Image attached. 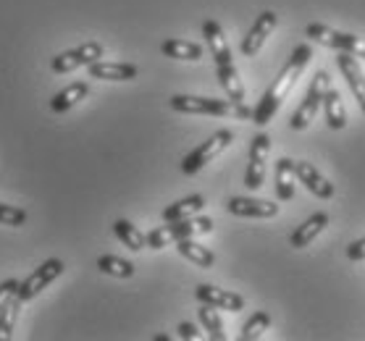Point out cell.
<instances>
[{
    "label": "cell",
    "mask_w": 365,
    "mask_h": 341,
    "mask_svg": "<svg viewBox=\"0 0 365 341\" xmlns=\"http://www.w3.org/2000/svg\"><path fill=\"white\" fill-rule=\"evenodd\" d=\"M347 258L349 260H365V239H357V241H352L347 247Z\"/></svg>",
    "instance_id": "1f68e13d"
},
{
    "label": "cell",
    "mask_w": 365,
    "mask_h": 341,
    "mask_svg": "<svg viewBox=\"0 0 365 341\" xmlns=\"http://www.w3.org/2000/svg\"><path fill=\"white\" fill-rule=\"evenodd\" d=\"M100 58H103V45H100V42H84V45L74 48V51H66V53H61V56H56L53 63H50V68H53L56 74H71L76 68L92 66V63Z\"/></svg>",
    "instance_id": "ba28073f"
},
{
    "label": "cell",
    "mask_w": 365,
    "mask_h": 341,
    "mask_svg": "<svg viewBox=\"0 0 365 341\" xmlns=\"http://www.w3.org/2000/svg\"><path fill=\"white\" fill-rule=\"evenodd\" d=\"M176 331H179L182 339H200V331H197V325L195 323H179Z\"/></svg>",
    "instance_id": "d6a6232c"
},
{
    "label": "cell",
    "mask_w": 365,
    "mask_h": 341,
    "mask_svg": "<svg viewBox=\"0 0 365 341\" xmlns=\"http://www.w3.org/2000/svg\"><path fill=\"white\" fill-rule=\"evenodd\" d=\"M336 66H339L341 76L347 79L349 90H352L355 100L360 103V108H363V113H365V74H363V68L357 66V58L352 56V53H341L339 51Z\"/></svg>",
    "instance_id": "2e32d148"
},
{
    "label": "cell",
    "mask_w": 365,
    "mask_h": 341,
    "mask_svg": "<svg viewBox=\"0 0 365 341\" xmlns=\"http://www.w3.org/2000/svg\"><path fill=\"white\" fill-rule=\"evenodd\" d=\"M98 268L103 271V273L113 276V278H132L134 276L132 263L116 258V255H103V258H98Z\"/></svg>",
    "instance_id": "83f0119b"
},
{
    "label": "cell",
    "mask_w": 365,
    "mask_h": 341,
    "mask_svg": "<svg viewBox=\"0 0 365 341\" xmlns=\"http://www.w3.org/2000/svg\"><path fill=\"white\" fill-rule=\"evenodd\" d=\"M310 58H313V48L307 45V42H302V45H297L294 51H292L289 61H287V66L279 71V76L274 79V84L266 90V95L257 100V105L252 108V124L255 126H266L274 121V116L279 113V108H282L284 98L292 92V87L297 84L299 74L305 71V66L310 63Z\"/></svg>",
    "instance_id": "6da1fadb"
},
{
    "label": "cell",
    "mask_w": 365,
    "mask_h": 341,
    "mask_svg": "<svg viewBox=\"0 0 365 341\" xmlns=\"http://www.w3.org/2000/svg\"><path fill=\"white\" fill-rule=\"evenodd\" d=\"M160 51L166 58H176V61H200L202 58V48L197 42L190 40H166L160 45Z\"/></svg>",
    "instance_id": "603a6c76"
},
{
    "label": "cell",
    "mask_w": 365,
    "mask_h": 341,
    "mask_svg": "<svg viewBox=\"0 0 365 341\" xmlns=\"http://www.w3.org/2000/svg\"><path fill=\"white\" fill-rule=\"evenodd\" d=\"M24 302L19 297H11L9 305L0 310V341H11L14 339V325H16L19 310H21Z\"/></svg>",
    "instance_id": "4316f807"
},
{
    "label": "cell",
    "mask_w": 365,
    "mask_h": 341,
    "mask_svg": "<svg viewBox=\"0 0 365 341\" xmlns=\"http://www.w3.org/2000/svg\"><path fill=\"white\" fill-rule=\"evenodd\" d=\"M202 37H205L207 48H210V56L216 61V66H229L232 63V48H229L224 29H221L216 19H207L202 24Z\"/></svg>",
    "instance_id": "5bb4252c"
},
{
    "label": "cell",
    "mask_w": 365,
    "mask_h": 341,
    "mask_svg": "<svg viewBox=\"0 0 365 341\" xmlns=\"http://www.w3.org/2000/svg\"><path fill=\"white\" fill-rule=\"evenodd\" d=\"M63 271H66V266H63V260H58V258L45 260V263H42L40 268H34V273H32V276H26L24 281L19 283L16 297H19L21 302H32L42 289H48L50 283L56 281L58 276H63Z\"/></svg>",
    "instance_id": "52a82bcc"
},
{
    "label": "cell",
    "mask_w": 365,
    "mask_h": 341,
    "mask_svg": "<svg viewBox=\"0 0 365 341\" xmlns=\"http://www.w3.org/2000/svg\"><path fill=\"white\" fill-rule=\"evenodd\" d=\"M197 318L200 323H202V328L207 331V336L213 341H224L226 333H224V320H221V315H218V308H213V305H202V308L197 310Z\"/></svg>",
    "instance_id": "484cf974"
},
{
    "label": "cell",
    "mask_w": 365,
    "mask_h": 341,
    "mask_svg": "<svg viewBox=\"0 0 365 341\" xmlns=\"http://www.w3.org/2000/svg\"><path fill=\"white\" fill-rule=\"evenodd\" d=\"M271 152V137L268 134H255L252 145H250V163L247 174H245V187L247 189H260L266 182V160Z\"/></svg>",
    "instance_id": "9c48e42d"
},
{
    "label": "cell",
    "mask_w": 365,
    "mask_h": 341,
    "mask_svg": "<svg viewBox=\"0 0 365 341\" xmlns=\"http://www.w3.org/2000/svg\"><path fill=\"white\" fill-rule=\"evenodd\" d=\"M268 328H271V315H268L266 310H257L255 315H252L247 323H245V328H242V341L260 339V336H263Z\"/></svg>",
    "instance_id": "f1b7e54d"
},
{
    "label": "cell",
    "mask_w": 365,
    "mask_h": 341,
    "mask_svg": "<svg viewBox=\"0 0 365 341\" xmlns=\"http://www.w3.org/2000/svg\"><path fill=\"white\" fill-rule=\"evenodd\" d=\"M216 76H218V82H221V87L226 90V95H229V100L245 103V84H242L240 71L234 68V63H229V66H216Z\"/></svg>",
    "instance_id": "cb8c5ba5"
},
{
    "label": "cell",
    "mask_w": 365,
    "mask_h": 341,
    "mask_svg": "<svg viewBox=\"0 0 365 341\" xmlns=\"http://www.w3.org/2000/svg\"><path fill=\"white\" fill-rule=\"evenodd\" d=\"M331 90V76L326 74V71H318L313 76V84H310V90H307L305 100L299 103V108L292 113V121L289 126L294 132H302L310 126V121L318 116V110H321V103H324L326 92Z\"/></svg>",
    "instance_id": "277c9868"
},
{
    "label": "cell",
    "mask_w": 365,
    "mask_h": 341,
    "mask_svg": "<svg viewBox=\"0 0 365 341\" xmlns=\"http://www.w3.org/2000/svg\"><path fill=\"white\" fill-rule=\"evenodd\" d=\"M305 37L321 42L326 48H334V51L341 53H352L355 58H365V37H357V34L349 32H336L326 24H307Z\"/></svg>",
    "instance_id": "8992f818"
},
{
    "label": "cell",
    "mask_w": 365,
    "mask_h": 341,
    "mask_svg": "<svg viewBox=\"0 0 365 341\" xmlns=\"http://www.w3.org/2000/svg\"><path fill=\"white\" fill-rule=\"evenodd\" d=\"M234 142V132L232 129H221V132H216L213 137H207L200 147H195V150L187 155V158L182 160V171L187 176H195V174H200L202 168L210 163V160H216L221 152L229 147Z\"/></svg>",
    "instance_id": "5b68a950"
},
{
    "label": "cell",
    "mask_w": 365,
    "mask_h": 341,
    "mask_svg": "<svg viewBox=\"0 0 365 341\" xmlns=\"http://www.w3.org/2000/svg\"><path fill=\"white\" fill-rule=\"evenodd\" d=\"M276 26H279V16H276L274 11H263L255 24H252V29L247 32V37L242 40V56H247V58L257 56L260 48H263V42L268 40V34L274 32Z\"/></svg>",
    "instance_id": "8fae6325"
},
{
    "label": "cell",
    "mask_w": 365,
    "mask_h": 341,
    "mask_svg": "<svg viewBox=\"0 0 365 341\" xmlns=\"http://www.w3.org/2000/svg\"><path fill=\"white\" fill-rule=\"evenodd\" d=\"M213 231V221L210 218H184V221H166V226H158L148 234V247L150 250H163L171 241H182V239H195L200 234H210Z\"/></svg>",
    "instance_id": "3957f363"
},
{
    "label": "cell",
    "mask_w": 365,
    "mask_h": 341,
    "mask_svg": "<svg viewBox=\"0 0 365 341\" xmlns=\"http://www.w3.org/2000/svg\"><path fill=\"white\" fill-rule=\"evenodd\" d=\"M324 113H326V124L331 126L334 132H339L347 126V110H344V103H341V95L336 90H329L324 98Z\"/></svg>",
    "instance_id": "7402d4cb"
},
{
    "label": "cell",
    "mask_w": 365,
    "mask_h": 341,
    "mask_svg": "<svg viewBox=\"0 0 365 341\" xmlns=\"http://www.w3.org/2000/svg\"><path fill=\"white\" fill-rule=\"evenodd\" d=\"M90 79H103V82H132L137 79L140 68L134 63H113V61H95L87 66Z\"/></svg>",
    "instance_id": "9a60e30c"
},
{
    "label": "cell",
    "mask_w": 365,
    "mask_h": 341,
    "mask_svg": "<svg viewBox=\"0 0 365 341\" xmlns=\"http://www.w3.org/2000/svg\"><path fill=\"white\" fill-rule=\"evenodd\" d=\"M202 208H205V197H202V194H190V197H184V200L168 205V208L163 210V221H184V218L197 216Z\"/></svg>",
    "instance_id": "ffe728a7"
},
{
    "label": "cell",
    "mask_w": 365,
    "mask_h": 341,
    "mask_svg": "<svg viewBox=\"0 0 365 341\" xmlns=\"http://www.w3.org/2000/svg\"><path fill=\"white\" fill-rule=\"evenodd\" d=\"M168 105L176 113H190V116H232L240 121L252 118V108L237 100H213V98H195V95H174Z\"/></svg>",
    "instance_id": "7a4b0ae2"
},
{
    "label": "cell",
    "mask_w": 365,
    "mask_h": 341,
    "mask_svg": "<svg viewBox=\"0 0 365 341\" xmlns=\"http://www.w3.org/2000/svg\"><path fill=\"white\" fill-rule=\"evenodd\" d=\"M232 216L240 218H274L279 213V205L271 200H255V197H232L226 202Z\"/></svg>",
    "instance_id": "4fadbf2b"
},
{
    "label": "cell",
    "mask_w": 365,
    "mask_h": 341,
    "mask_svg": "<svg viewBox=\"0 0 365 341\" xmlns=\"http://www.w3.org/2000/svg\"><path fill=\"white\" fill-rule=\"evenodd\" d=\"M113 234H116L118 239H121V244H126L132 252H140L148 247V236H145L134 224H129L126 218H118L116 224H113Z\"/></svg>",
    "instance_id": "d4e9b609"
},
{
    "label": "cell",
    "mask_w": 365,
    "mask_h": 341,
    "mask_svg": "<svg viewBox=\"0 0 365 341\" xmlns=\"http://www.w3.org/2000/svg\"><path fill=\"white\" fill-rule=\"evenodd\" d=\"M294 179H297V171H294V160L292 158H279L276 163V197L279 200H292L294 197Z\"/></svg>",
    "instance_id": "ac0fdd59"
},
{
    "label": "cell",
    "mask_w": 365,
    "mask_h": 341,
    "mask_svg": "<svg viewBox=\"0 0 365 341\" xmlns=\"http://www.w3.org/2000/svg\"><path fill=\"white\" fill-rule=\"evenodd\" d=\"M195 297L202 305H213L218 310H229V313H240L245 310V297L237 294V291L229 289H218V286H210V283H200L195 289Z\"/></svg>",
    "instance_id": "30bf717a"
},
{
    "label": "cell",
    "mask_w": 365,
    "mask_h": 341,
    "mask_svg": "<svg viewBox=\"0 0 365 341\" xmlns=\"http://www.w3.org/2000/svg\"><path fill=\"white\" fill-rule=\"evenodd\" d=\"M176 250H179V255H182V258H187L190 263H195L197 268H213V266H216V255L207 250V247L197 244L195 239L176 241Z\"/></svg>",
    "instance_id": "44dd1931"
},
{
    "label": "cell",
    "mask_w": 365,
    "mask_h": 341,
    "mask_svg": "<svg viewBox=\"0 0 365 341\" xmlns=\"http://www.w3.org/2000/svg\"><path fill=\"white\" fill-rule=\"evenodd\" d=\"M0 224L3 226H24L26 210L14 208V205H3V202H0Z\"/></svg>",
    "instance_id": "f546056e"
},
{
    "label": "cell",
    "mask_w": 365,
    "mask_h": 341,
    "mask_svg": "<svg viewBox=\"0 0 365 341\" xmlns=\"http://www.w3.org/2000/svg\"><path fill=\"white\" fill-rule=\"evenodd\" d=\"M326 226H329V216H326V213H313L305 224L299 226L297 231L292 234V247H294V250H302V247H307L310 241L316 239L318 234L324 231Z\"/></svg>",
    "instance_id": "d6986e66"
},
{
    "label": "cell",
    "mask_w": 365,
    "mask_h": 341,
    "mask_svg": "<svg viewBox=\"0 0 365 341\" xmlns=\"http://www.w3.org/2000/svg\"><path fill=\"white\" fill-rule=\"evenodd\" d=\"M294 171H297L299 184H305L316 197H321V200H331L334 197V184L329 182L313 163H307V160H299L297 163V160H294Z\"/></svg>",
    "instance_id": "7c38bea8"
},
{
    "label": "cell",
    "mask_w": 365,
    "mask_h": 341,
    "mask_svg": "<svg viewBox=\"0 0 365 341\" xmlns=\"http://www.w3.org/2000/svg\"><path fill=\"white\" fill-rule=\"evenodd\" d=\"M87 95H90V84L87 82L68 84L66 90H61L58 95H53V100H50V110H53V113H66V110L74 108L76 103H82Z\"/></svg>",
    "instance_id": "e0dca14e"
},
{
    "label": "cell",
    "mask_w": 365,
    "mask_h": 341,
    "mask_svg": "<svg viewBox=\"0 0 365 341\" xmlns=\"http://www.w3.org/2000/svg\"><path fill=\"white\" fill-rule=\"evenodd\" d=\"M16 289H19V281H14V278L0 283V310L9 305L11 297H16Z\"/></svg>",
    "instance_id": "4dcf8cb0"
}]
</instances>
